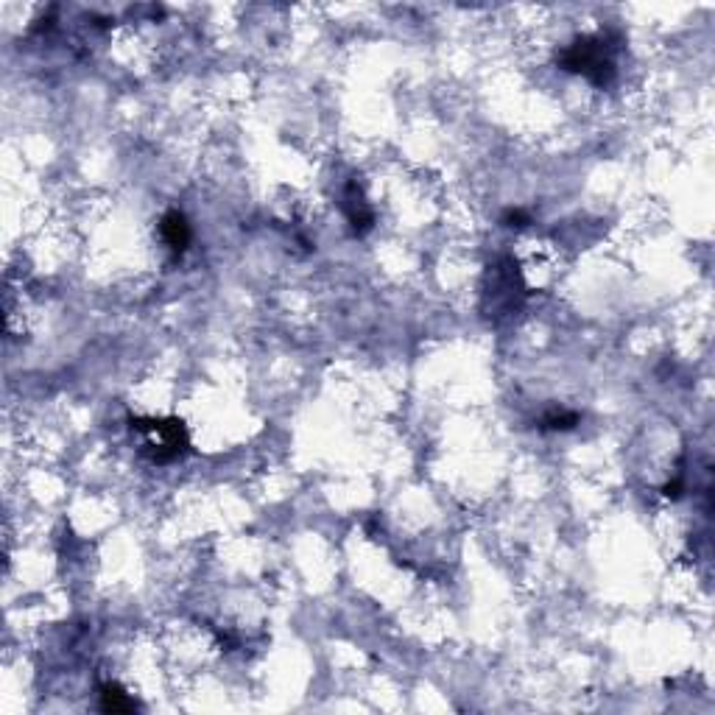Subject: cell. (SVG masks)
Instances as JSON below:
<instances>
[{
    "mask_svg": "<svg viewBox=\"0 0 715 715\" xmlns=\"http://www.w3.org/2000/svg\"><path fill=\"white\" fill-rule=\"evenodd\" d=\"M503 226H525V224H531V216L525 213V210H520V207H512V210H506V213H503Z\"/></svg>",
    "mask_w": 715,
    "mask_h": 715,
    "instance_id": "cell-7",
    "label": "cell"
},
{
    "mask_svg": "<svg viewBox=\"0 0 715 715\" xmlns=\"http://www.w3.org/2000/svg\"><path fill=\"white\" fill-rule=\"evenodd\" d=\"M559 68L567 73H581L596 87H606L615 78V62L609 56L606 37H579L559 53Z\"/></svg>",
    "mask_w": 715,
    "mask_h": 715,
    "instance_id": "cell-1",
    "label": "cell"
},
{
    "mask_svg": "<svg viewBox=\"0 0 715 715\" xmlns=\"http://www.w3.org/2000/svg\"><path fill=\"white\" fill-rule=\"evenodd\" d=\"M137 704L120 685H103L101 687V710L103 712H132Z\"/></svg>",
    "mask_w": 715,
    "mask_h": 715,
    "instance_id": "cell-5",
    "label": "cell"
},
{
    "mask_svg": "<svg viewBox=\"0 0 715 715\" xmlns=\"http://www.w3.org/2000/svg\"><path fill=\"white\" fill-rule=\"evenodd\" d=\"M576 425H579V414L567 408H551L539 419L542 431H573Z\"/></svg>",
    "mask_w": 715,
    "mask_h": 715,
    "instance_id": "cell-6",
    "label": "cell"
},
{
    "mask_svg": "<svg viewBox=\"0 0 715 715\" xmlns=\"http://www.w3.org/2000/svg\"><path fill=\"white\" fill-rule=\"evenodd\" d=\"M160 235H162L165 246L171 249L177 258L182 255V251L187 249V243H191V238H193L191 224H187L185 213H179V210H168V213L162 216V221H160Z\"/></svg>",
    "mask_w": 715,
    "mask_h": 715,
    "instance_id": "cell-3",
    "label": "cell"
},
{
    "mask_svg": "<svg viewBox=\"0 0 715 715\" xmlns=\"http://www.w3.org/2000/svg\"><path fill=\"white\" fill-rule=\"evenodd\" d=\"M132 431L145 436L143 453L149 456L154 464H168L187 453L191 439L179 419H132Z\"/></svg>",
    "mask_w": 715,
    "mask_h": 715,
    "instance_id": "cell-2",
    "label": "cell"
},
{
    "mask_svg": "<svg viewBox=\"0 0 715 715\" xmlns=\"http://www.w3.org/2000/svg\"><path fill=\"white\" fill-rule=\"evenodd\" d=\"M344 213H347V218H349V224H352V233H355V235H364V233H369L372 224H374L372 210H369V204L364 201V196H361V191H358V185H355V182L347 187V196H344Z\"/></svg>",
    "mask_w": 715,
    "mask_h": 715,
    "instance_id": "cell-4",
    "label": "cell"
}]
</instances>
